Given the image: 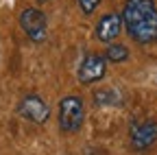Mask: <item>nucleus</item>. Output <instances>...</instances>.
I'll use <instances>...</instances> for the list:
<instances>
[{
  "instance_id": "nucleus-1",
  "label": "nucleus",
  "mask_w": 157,
  "mask_h": 155,
  "mask_svg": "<svg viewBox=\"0 0 157 155\" xmlns=\"http://www.w3.org/2000/svg\"><path fill=\"white\" fill-rule=\"evenodd\" d=\"M122 26L129 37L140 44L148 46L157 42V5L155 0H124L122 7Z\"/></svg>"
},
{
  "instance_id": "nucleus-2",
  "label": "nucleus",
  "mask_w": 157,
  "mask_h": 155,
  "mask_svg": "<svg viewBox=\"0 0 157 155\" xmlns=\"http://www.w3.org/2000/svg\"><path fill=\"white\" fill-rule=\"evenodd\" d=\"M59 129L63 133H76L85 122V103L78 94H68L59 101Z\"/></svg>"
},
{
  "instance_id": "nucleus-3",
  "label": "nucleus",
  "mask_w": 157,
  "mask_h": 155,
  "mask_svg": "<svg viewBox=\"0 0 157 155\" xmlns=\"http://www.w3.org/2000/svg\"><path fill=\"white\" fill-rule=\"evenodd\" d=\"M20 26H22L24 35L33 44H44L48 37V22L42 9L37 7H26L20 13Z\"/></svg>"
},
{
  "instance_id": "nucleus-4",
  "label": "nucleus",
  "mask_w": 157,
  "mask_h": 155,
  "mask_svg": "<svg viewBox=\"0 0 157 155\" xmlns=\"http://www.w3.org/2000/svg\"><path fill=\"white\" fill-rule=\"evenodd\" d=\"M105 74H107V59L105 55H98V52H87L76 68V79L83 85H94L103 81Z\"/></svg>"
},
{
  "instance_id": "nucleus-5",
  "label": "nucleus",
  "mask_w": 157,
  "mask_h": 155,
  "mask_svg": "<svg viewBox=\"0 0 157 155\" xmlns=\"http://www.w3.org/2000/svg\"><path fill=\"white\" fill-rule=\"evenodd\" d=\"M17 116L33 125H44L50 118V109L39 94H24L17 103Z\"/></svg>"
},
{
  "instance_id": "nucleus-6",
  "label": "nucleus",
  "mask_w": 157,
  "mask_h": 155,
  "mask_svg": "<svg viewBox=\"0 0 157 155\" xmlns=\"http://www.w3.org/2000/svg\"><path fill=\"white\" fill-rule=\"evenodd\" d=\"M129 144L137 153L153 149L157 144V120L148 118V120H142V122H135L129 131Z\"/></svg>"
},
{
  "instance_id": "nucleus-7",
  "label": "nucleus",
  "mask_w": 157,
  "mask_h": 155,
  "mask_svg": "<svg viewBox=\"0 0 157 155\" xmlns=\"http://www.w3.org/2000/svg\"><path fill=\"white\" fill-rule=\"evenodd\" d=\"M120 33H122V15L116 13V11H109V13L101 15V20L96 22V37L103 44L113 42Z\"/></svg>"
},
{
  "instance_id": "nucleus-8",
  "label": "nucleus",
  "mask_w": 157,
  "mask_h": 155,
  "mask_svg": "<svg viewBox=\"0 0 157 155\" xmlns=\"http://www.w3.org/2000/svg\"><path fill=\"white\" fill-rule=\"evenodd\" d=\"M105 59L109 64H124L129 59V48L124 44H113L109 42V46L105 48Z\"/></svg>"
},
{
  "instance_id": "nucleus-9",
  "label": "nucleus",
  "mask_w": 157,
  "mask_h": 155,
  "mask_svg": "<svg viewBox=\"0 0 157 155\" xmlns=\"http://www.w3.org/2000/svg\"><path fill=\"white\" fill-rule=\"evenodd\" d=\"M98 5H101V0H78V7H81L83 15H92Z\"/></svg>"
},
{
  "instance_id": "nucleus-10",
  "label": "nucleus",
  "mask_w": 157,
  "mask_h": 155,
  "mask_svg": "<svg viewBox=\"0 0 157 155\" xmlns=\"http://www.w3.org/2000/svg\"><path fill=\"white\" fill-rule=\"evenodd\" d=\"M37 2H50V0H37Z\"/></svg>"
}]
</instances>
